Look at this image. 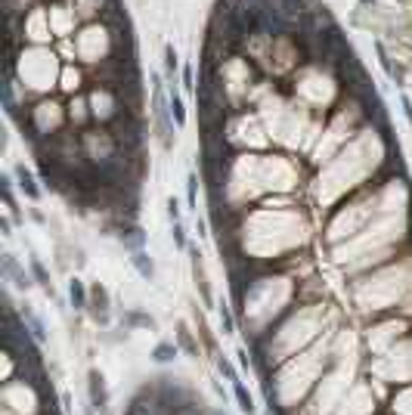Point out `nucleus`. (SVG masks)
<instances>
[{
  "label": "nucleus",
  "instance_id": "1",
  "mask_svg": "<svg viewBox=\"0 0 412 415\" xmlns=\"http://www.w3.org/2000/svg\"><path fill=\"white\" fill-rule=\"evenodd\" d=\"M16 174H19V180H22V189H25V192H28L31 199H37V196H41V192H37V186H34V180H31V174H28V171H25L22 164L16 168Z\"/></svg>",
  "mask_w": 412,
  "mask_h": 415
},
{
  "label": "nucleus",
  "instance_id": "2",
  "mask_svg": "<svg viewBox=\"0 0 412 415\" xmlns=\"http://www.w3.org/2000/svg\"><path fill=\"white\" fill-rule=\"evenodd\" d=\"M177 65H180V62H177V50L168 44V47H164V74H168V78H174Z\"/></svg>",
  "mask_w": 412,
  "mask_h": 415
},
{
  "label": "nucleus",
  "instance_id": "3",
  "mask_svg": "<svg viewBox=\"0 0 412 415\" xmlns=\"http://www.w3.org/2000/svg\"><path fill=\"white\" fill-rule=\"evenodd\" d=\"M171 108H174V118H177V124H183V99H180V93L177 90H171Z\"/></svg>",
  "mask_w": 412,
  "mask_h": 415
},
{
  "label": "nucleus",
  "instance_id": "4",
  "mask_svg": "<svg viewBox=\"0 0 412 415\" xmlns=\"http://www.w3.org/2000/svg\"><path fill=\"white\" fill-rule=\"evenodd\" d=\"M133 263H136V270L149 279L152 276V260H146V254H133Z\"/></svg>",
  "mask_w": 412,
  "mask_h": 415
},
{
  "label": "nucleus",
  "instance_id": "5",
  "mask_svg": "<svg viewBox=\"0 0 412 415\" xmlns=\"http://www.w3.org/2000/svg\"><path fill=\"white\" fill-rule=\"evenodd\" d=\"M360 4H366V7H369V4H375V0H360Z\"/></svg>",
  "mask_w": 412,
  "mask_h": 415
}]
</instances>
